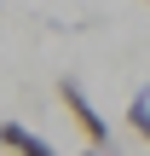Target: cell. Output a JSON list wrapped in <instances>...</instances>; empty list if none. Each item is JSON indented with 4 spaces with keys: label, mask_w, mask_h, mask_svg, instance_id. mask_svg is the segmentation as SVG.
<instances>
[{
    "label": "cell",
    "mask_w": 150,
    "mask_h": 156,
    "mask_svg": "<svg viewBox=\"0 0 150 156\" xmlns=\"http://www.w3.org/2000/svg\"><path fill=\"white\" fill-rule=\"evenodd\" d=\"M58 98H64V110L75 116V127L87 133V145H92V151H110V122L98 116V104L87 98V87H81L75 75H64V81H58Z\"/></svg>",
    "instance_id": "cell-1"
},
{
    "label": "cell",
    "mask_w": 150,
    "mask_h": 156,
    "mask_svg": "<svg viewBox=\"0 0 150 156\" xmlns=\"http://www.w3.org/2000/svg\"><path fill=\"white\" fill-rule=\"evenodd\" d=\"M0 151L6 156H58L35 127H23V122H0Z\"/></svg>",
    "instance_id": "cell-2"
},
{
    "label": "cell",
    "mask_w": 150,
    "mask_h": 156,
    "mask_svg": "<svg viewBox=\"0 0 150 156\" xmlns=\"http://www.w3.org/2000/svg\"><path fill=\"white\" fill-rule=\"evenodd\" d=\"M127 127L150 145V87H139V93H133V104H127Z\"/></svg>",
    "instance_id": "cell-3"
},
{
    "label": "cell",
    "mask_w": 150,
    "mask_h": 156,
    "mask_svg": "<svg viewBox=\"0 0 150 156\" xmlns=\"http://www.w3.org/2000/svg\"><path fill=\"white\" fill-rule=\"evenodd\" d=\"M81 156H110V151H81Z\"/></svg>",
    "instance_id": "cell-4"
}]
</instances>
